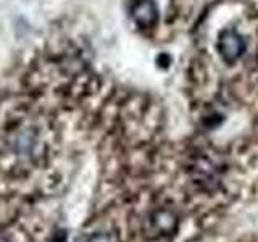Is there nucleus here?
Here are the masks:
<instances>
[{"label": "nucleus", "instance_id": "f03ea898", "mask_svg": "<svg viewBox=\"0 0 258 242\" xmlns=\"http://www.w3.org/2000/svg\"><path fill=\"white\" fill-rule=\"evenodd\" d=\"M133 18L141 28H153L158 21V8L153 0H137L133 7Z\"/></svg>", "mask_w": 258, "mask_h": 242}, {"label": "nucleus", "instance_id": "7ed1b4c3", "mask_svg": "<svg viewBox=\"0 0 258 242\" xmlns=\"http://www.w3.org/2000/svg\"><path fill=\"white\" fill-rule=\"evenodd\" d=\"M89 242H110V239L107 234H95V236L89 239Z\"/></svg>", "mask_w": 258, "mask_h": 242}, {"label": "nucleus", "instance_id": "f257e3e1", "mask_svg": "<svg viewBox=\"0 0 258 242\" xmlns=\"http://www.w3.org/2000/svg\"><path fill=\"white\" fill-rule=\"evenodd\" d=\"M218 50L226 63L232 65L244 55L245 40L236 29H224L220 36V40H218Z\"/></svg>", "mask_w": 258, "mask_h": 242}]
</instances>
